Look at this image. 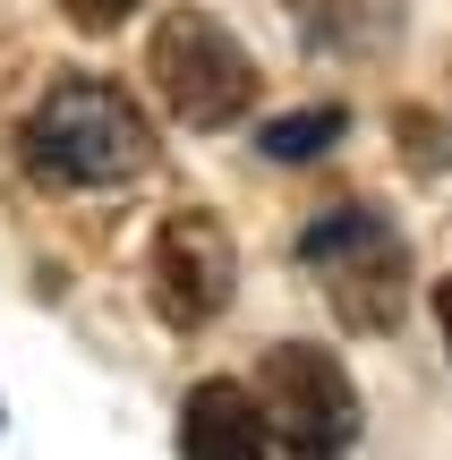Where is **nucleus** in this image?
I'll return each mask as SVG.
<instances>
[{
	"instance_id": "6e6552de",
	"label": "nucleus",
	"mask_w": 452,
	"mask_h": 460,
	"mask_svg": "<svg viewBox=\"0 0 452 460\" xmlns=\"http://www.w3.org/2000/svg\"><path fill=\"white\" fill-rule=\"evenodd\" d=\"M341 128H350V111H341V102H307V111L265 119V128H256V146H265L273 163H316V154L341 146Z\"/></svg>"
},
{
	"instance_id": "423d86ee",
	"label": "nucleus",
	"mask_w": 452,
	"mask_h": 460,
	"mask_svg": "<svg viewBox=\"0 0 452 460\" xmlns=\"http://www.w3.org/2000/svg\"><path fill=\"white\" fill-rule=\"evenodd\" d=\"M180 460H265V410L248 384L214 376L180 401Z\"/></svg>"
},
{
	"instance_id": "f03ea898",
	"label": "nucleus",
	"mask_w": 452,
	"mask_h": 460,
	"mask_svg": "<svg viewBox=\"0 0 452 460\" xmlns=\"http://www.w3.org/2000/svg\"><path fill=\"white\" fill-rule=\"evenodd\" d=\"M299 264L324 273L333 290V315L350 332H393L410 307V247L376 205H333L299 230Z\"/></svg>"
},
{
	"instance_id": "f257e3e1",
	"label": "nucleus",
	"mask_w": 452,
	"mask_h": 460,
	"mask_svg": "<svg viewBox=\"0 0 452 460\" xmlns=\"http://www.w3.org/2000/svg\"><path fill=\"white\" fill-rule=\"evenodd\" d=\"M17 146H26V171L51 188H120L154 163V119L137 111L129 85L94 77V68H60L26 111Z\"/></svg>"
},
{
	"instance_id": "1a4fd4ad",
	"label": "nucleus",
	"mask_w": 452,
	"mask_h": 460,
	"mask_svg": "<svg viewBox=\"0 0 452 460\" xmlns=\"http://www.w3.org/2000/svg\"><path fill=\"white\" fill-rule=\"evenodd\" d=\"M393 137H402V163H410V171H444V163H452L444 119L419 111V102H410V111H393Z\"/></svg>"
},
{
	"instance_id": "9b49d317",
	"label": "nucleus",
	"mask_w": 452,
	"mask_h": 460,
	"mask_svg": "<svg viewBox=\"0 0 452 460\" xmlns=\"http://www.w3.org/2000/svg\"><path fill=\"white\" fill-rule=\"evenodd\" d=\"M436 315H444V341H452V273L436 281Z\"/></svg>"
},
{
	"instance_id": "9d476101",
	"label": "nucleus",
	"mask_w": 452,
	"mask_h": 460,
	"mask_svg": "<svg viewBox=\"0 0 452 460\" xmlns=\"http://www.w3.org/2000/svg\"><path fill=\"white\" fill-rule=\"evenodd\" d=\"M60 9H68V26H77V34H120L146 0H60Z\"/></svg>"
},
{
	"instance_id": "20e7f679",
	"label": "nucleus",
	"mask_w": 452,
	"mask_h": 460,
	"mask_svg": "<svg viewBox=\"0 0 452 460\" xmlns=\"http://www.w3.org/2000/svg\"><path fill=\"white\" fill-rule=\"evenodd\" d=\"M256 410H265V427L299 460H333V452H350V435H359V384H350V367H341L333 349L282 341L256 367Z\"/></svg>"
},
{
	"instance_id": "0eeeda50",
	"label": "nucleus",
	"mask_w": 452,
	"mask_h": 460,
	"mask_svg": "<svg viewBox=\"0 0 452 460\" xmlns=\"http://www.w3.org/2000/svg\"><path fill=\"white\" fill-rule=\"evenodd\" d=\"M290 26L307 51H333V60H376V51L402 34V0H282Z\"/></svg>"
},
{
	"instance_id": "7ed1b4c3",
	"label": "nucleus",
	"mask_w": 452,
	"mask_h": 460,
	"mask_svg": "<svg viewBox=\"0 0 452 460\" xmlns=\"http://www.w3.org/2000/svg\"><path fill=\"white\" fill-rule=\"evenodd\" d=\"M146 77H154V94H163V111L180 119V128H231L256 102V60L231 43V26L205 17V9H171L163 26H154Z\"/></svg>"
},
{
	"instance_id": "39448f33",
	"label": "nucleus",
	"mask_w": 452,
	"mask_h": 460,
	"mask_svg": "<svg viewBox=\"0 0 452 460\" xmlns=\"http://www.w3.org/2000/svg\"><path fill=\"white\" fill-rule=\"evenodd\" d=\"M231 281H239V247H231V230H222V214L180 205V214L154 230L146 290H154V315H163L171 332H205L231 307Z\"/></svg>"
}]
</instances>
